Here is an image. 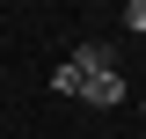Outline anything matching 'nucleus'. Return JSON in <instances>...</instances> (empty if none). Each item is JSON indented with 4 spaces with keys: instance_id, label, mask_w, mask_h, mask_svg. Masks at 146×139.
<instances>
[{
    "instance_id": "nucleus-1",
    "label": "nucleus",
    "mask_w": 146,
    "mask_h": 139,
    "mask_svg": "<svg viewBox=\"0 0 146 139\" xmlns=\"http://www.w3.org/2000/svg\"><path fill=\"white\" fill-rule=\"evenodd\" d=\"M80 103H95V110H117V103H124V81H117V66H110V73H88V81H80Z\"/></svg>"
},
{
    "instance_id": "nucleus-2",
    "label": "nucleus",
    "mask_w": 146,
    "mask_h": 139,
    "mask_svg": "<svg viewBox=\"0 0 146 139\" xmlns=\"http://www.w3.org/2000/svg\"><path fill=\"white\" fill-rule=\"evenodd\" d=\"M73 66H80V73H110L117 59H110V44H80V51H73Z\"/></svg>"
},
{
    "instance_id": "nucleus-3",
    "label": "nucleus",
    "mask_w": 146,
    "mask_h": 139,
    "mask_svg": "<svg viewBox=\"0 0 146 139\" xmlns=\"http://www.w3.org/2000/svg\"><path fill=\"white\" fill-rule=\"evenodd\" d=\"M80 81H88V73L73 66V59H58V66H51V88H58V95H80Z\"/></svg>"
},
{
    "instance_id": "nucleus-4",
    "label": "nucleus",
    "mask_w": 146,
    "mask_h": 139,
    "mask_svg": "<svg viewBox=\"0 0 146 139\" xmlns=\"http://www.w3.org/2000/svg\"><path fill=\"white\" fill-rule=\"evenodd\" d=\"M124 22H131V37H146V0H124Z\"/></svg>"
}]
</instances>
